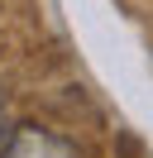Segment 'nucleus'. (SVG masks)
<instances>
[{
	"instance_id": "1",
	"label": "nucleus",
	"mask_w": 153,
	"mask_h": 158,
	"mask_svg": "<svg viewBox=\"0 0 153 158\" xmlns=\"http://www.w3.org/2000/svg\"><path fill=\"white\" fill-rule=\"evenodd\" d=\"M0 158H81V153L43 125H14L0 144Z\"/></svg>"
},
{
	"instance_id": "2",
	"label": "nucleus",
	"mask_w": 153,
	"mask_h": 158,
	"mask_svg": "<svg viewBox=\"0 0 153 158\" xmlns=\"http://www.w3.org/2000/svg\"><path fill=\"white\" fill-rule=\"evenodd\" d=\"M10 129H14V120H10V106H5V96H0V144H5Z\"/></svg>"
}]
</instances>
